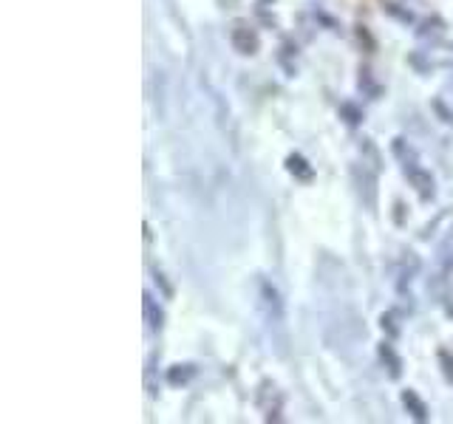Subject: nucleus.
<instances>
[{"label": "nucleus", "mask_w": 453, "mask_h": 424, "mask_svg": "<svg viewBox=\"0 0 453 424\" xmlns=\"http://www.w3.org/2000/svg\"><path fill=\"white\" fill-rule=\"evenodd\" d=\"M403 405H405V411H408L417 422H425V419H428V408H425V402L417 396V391H405V394H403Z\"/></svg>", "instance_id": "39448f33"}, {"label": "nucleus", "mask_w": 453, "mask_h": 424, "mask_svg": "<svg viewBox=\"0 0 453 424\" xmlns=\"http://www.w3.org/2000/svg\"><path fill=\"white\" fill-rule=\"evenodd\" d=\"M286 170L298 179V182H303V184H309L312 179H315V170H312V164L303 159V156H298V153H292L289 159H286Z\"/></svg>", "instance_id": "20e7f679"}, {"label": "nucleus", "mask_w": 453, "mask_h": 424, "mask_svg": "<svg viewBox=\"0 0 453 424\" xmlns=\"http://www.w3.org/2000/svg\"><path fill=\"white\" fill-rule=\"evenodd\" d=\"M340 113L346 116V122H349V125H360V119H363V113H360L354 105H349V102H343V105H340Z\"/></svg>", "instance_id": "9d476101"}, {"label": "nucleus", "mask_w": 453, "mask_h": 424, "mask_svg": "<svg viewBox=\"0 0 453 424\" xmlns=\"http://www.w3.org/2000/svg\"><path fill=\"white\" fill-rule=\"evenodd\" d=\"M440 365H442V374H445V379H448V382H453V354L442 351V354H440Z\"/></svg>", "instance_id": "9b49d317"}, {"label": "nucleus", "mask_w": 453, "mask_h": 424, "mask_svg": "<svg viewBox=\"0 0 453 424\" xmlns=\"http://www.w3.org/2000/svg\"><path fill=\"white\" fill-rule=\"evenodd\" d=\"M428 65L431 68H437V65H453V48L451 45H445V48H434V51H428Z\"/></svg>", "instance_id": "6e6552de"}, {"label": "nucleus", "mask_w": 453, "mask_h": 424, "mask_svg": "<svg viewBox=\"0 0 453 424\" xmlns=\"http://www.w3.org/2000/svg\"><path fill=\"white\" fill-rule=\"evenodd\" d=\"M145 320H148V328H151V331L162 328V320H165L162 308L156 306V300H153L151 294H145Z\"/></svg>", "instance_id": "423d86ee"}, {"label": "nucleus", "mask_w": 453, "mask_h": 424, "mask_svg": "<svg viewBox=\"0 0 453 424\" xmlns=\"http://www.w3.org/2000/svg\"><path fill=\"white\" fill-rule=\"evenodd\" d=\"M258 308H261V314H263L269 328H283V323H286L283 300H280L278 289L269 280H258Z\"/></svg>", "instance_id": "f257e3e1"}, {"label": "nucleus", "mask_w": 453, "mask_h": 424, "mask_svg": "<svg viewBox=\"0 0 453 424\" xmlns=\"http://www.w3.org/2000/svg\"><path fill=\"white\" fill-rule=\"evenodd\" d=\"M380 357H383V362H388V371H391V376L397 379V376L403 374V359H400V357L394 354V348H391L388 342H386V345L380 348Z\"/></svg>", "instance_id": "0eeeda50"}, {"label": "nucleus", "mask_w": 453, "mask_h": 424, "mask_svg": "<svg viewBox=\"0 0 453 424\" xmlns=\"http://www.w3.org/2000/svg\"><path fill=\"white\" fill-rule=\"evenodd\" d=\"M405 176H408V182H411V187L420 193V199H431L434 196V179H431V173L428 170H422V167H417V164H405Z\"/></svg>", "instance_id": "7ed1b4c3"}, {"label": "nucleus", "mask_w": 453, "mask_h": 424, "mask_svg": "<svg viewBox=\"0 0 453 424\" xmlns=\"http://www.w3.org/2000/svg\"><path fill=\"white\" fill-rule=\"evenodd\" d=\"M263 3H272V0H263Z\"/></svg>", "instance_id": "f8f14e48"}, {"label": "nucleus", "mask_w": 453, "mask_h": 424, "mask_svg": "<svg viewBox=\"0 0 453 424\" xmlns=\"http://www.w3.org/2000/svg\"><path fill=\"white\" fill-rule=\"evenodd\" d=\"M232 3H235V0H232Z\"/></svg>", "instance_id": "ddd939ff"}, {"label": "nucleus", "mask_w": 453, "mask_h": 424, "mask_svg": "<svg viewBox=\"0 0 453 424\" xmlns=\"http://www.w3.org/2000/svg\"><path fill=\"white\" fill-rule=\"evenodd\" d=\"M193 374H196L193 365H173L170 374H168V382H170V385H185V382H190Z\"/></svg>", "instance_id": "1a4fd4ad"}, {"label": "nucleus", "mask_w": 453, "mask_h": 424, "mask_svg": "<svg viewBox=\"0 0 453 424\" xmlns=\"http://www.w3.org/2000/svg\"><path fill=\"white\" fill-rule=\"evenodd\" d=\"M229 43H232V48H235L238 54H255V51L261 48L258 31H255L252 26H246V23H235V26H232Z\"/></svg>", "instance_id": "f03ea898"}]
</instances>
